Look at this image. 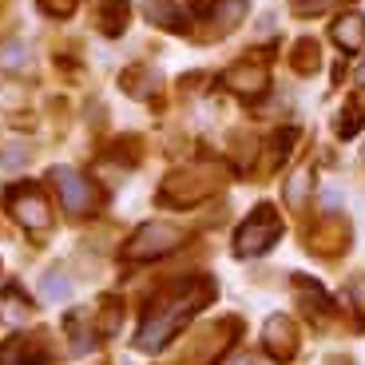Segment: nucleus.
<instances>
[{"mask_svg":"<svg viewBox=\"0 0 365 365\" xmlns=\"http://www.w3.org/2000/svg\"><path fill=\"white\" fill-rule=\"evenodd\" d=\"M207 302V290H195V294H182V298L167 302V306H155V310L147 314L143 322V334H139V346L143 349H159L167 338H171L175 329L187 322V314H195Z\"/></svg>","mask_w":365,"mask_h":365,"instance_id":"f257e3e1","label":"nucleus"},{"mask_svg":"<svg viewBox=\"0 0 365 365\" xmlns=\"http://www.w3.org/2000/svg\"><path fill=\"white\" fill-rule=\"evenodd\" d=\"M274 238H278V219H274V210H270V207H258L255 215H250V219L242 222V230H238L235 250H238L242 258L262 255V250L270 247Z\"/></svg>","mask_w":365,"mask_h":365,"instance_id":"f03ea898","label":"nucleus"},{"mask_svg":"<svg viewBox=\"0 0 365 365\" xmlns=\"http://www.w3.org/2000/svg\"><path fill=\"white\" fill-rule=\"evenodd\" d=\"M179 242H182V235L175 227H167V222H147V227L131 238L128 255L131 258H155V255H163V250L179 247Z\"/></svg>","mask_w":365,"mask_h":365,"instance_id":"7ed1b4c3","label":"nucleus"},{"mask_svg":"<svg viewBox=\"0 0 365 365\" xmlns=\"http://www.w3.org/2000/svg\"><path fill=\"white\" fill-rule=\"evenodd\" d=\"M52 179H56V187H60V199H64L68 210H76V215L91 210V187H88V179H83L80 171H72V167H56Z\"/></svg>","mask_w":365,"mask_h":365,"instance_id":"20e7f679","label":"nucleus"},{"mask_svg":"<svg viewBox=\"0 0 365 365\" xmlns=\"http://www.w3.org/2000/svg\"><path fill=\"white\" fill-rule=\"evenodd\" d=\"M9 207H12V215H16L24 227H48V207H44V199H40L32 187H16V191L9 195Z\"/></svg>","mask_w":365,"mask_h":365,"instance_id":"39448f33","label":"nucleus"},{"mask_svg":"<svg viewBox=\"0 0 365 365\" xmlns=\"http://www.w3.org/2000/svg\"><path fill=\"white\" fill-rule=\"evenodd\" d=\"M147 16L163 28H187L191 24V12H187V0H147Z\"/></svg>","mask_w":365,"mask_h":365,"instance_id":"423d86ee","label":"nucleus"},{"mask_svg":"<svg viewBox=\"0 0 365 365\" xmlns=\"http://www.w3.org/2000/svg\"><path fill=\"white\" fill-rule=\"evenodd\" d=\"M334 40H338L346 52H357V48H361V40H365V20L354 16V12H349V16H341L338 24H334Z\"/></svg>","mask_w":365,"mask_h":365,"instance_id":"0eeeda50","label":"nucleus"},{"mask_svg":"<svg viewBox=\"0 0 365 365\" xmlns=\"http://www.w3.org/2000/svg\"><path fill=\"white\" fill-rule=\"evenodd\" d=\"M44 298L48 302H64L68 294H72V282H68V274H60V270H52V274H44Z\"/></svg>","mask_w":365,"mask_h":365,"instance_id":"6e6552de","label":"nucleus"},{"mask_svg":"<svg viewBox=\"0 0 365 365\" xmlns=\"http://www.w3.org/2000/svg\"><path fill=\"white\" fill-rule=\"evenodd\" d=\"M123 20H128V0H111L108 9H103V28H108V36H119Z\"/></svg>","mask_w":365,"mask_h":365,"instance_id":"1a4fd4ad","label":"nucleus"},{"mask_svg":"<svg viewBox=\"0 0 365 365\" xmlns=\"http://www.w3.org/2000/svg\"><path fill=\"white\" fill-rule=\"evenodd\" d=\"M0 64L9 68V72H20V68L28 64V48L24 44H9L4 52H0Z\"/></svg>","mask_w":365,"mask_h":365,"instance_id":"9d476101","label":"nucleus"},{"mask_svg":"<svg viewBox=\"0 0 365 365\" xmlns=\"http://www.w3.org/2000/svg\"><path fill=\"white\" fill-rule=\"evenodd\" d=\"M24 155H28V147L24 143H12L9 151H4V167H20V163H24Z\"/></svg>","mask_w":365,"mask_h":365,"instance_id":"9b49d317","label":"nucleus"},{"mask_svg":"<svg viewBox=\"0 0 365 365\" xmlns=\"http://www.w3.org/2000/svg\"><path fill=\"white\" fill-rule=\"evenodd\" d=\"M40 4H44V12H52V16H68L76 0H40Z\"/></svg>","mask_w":365,"mask_h":365,"instance_id":"f8f14e48","label":"nucleus"},{"mask_svg":"<svg viewBox=\"0 0 365 365\" xmlns=\"http://www.w3.org/2000/svg\"><path fill=\"white\" fill-rule=\"evenodd\" d=\"M361 83H365V68H361Z\"/></svg>","mask_w":365,"mask_h":365,"instance_id":"ddd939ff","label":"nucleus"}]
</instances>
